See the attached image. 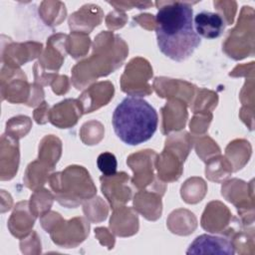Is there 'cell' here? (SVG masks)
<instances>
[{"label": "cell", "mask_w": 255, "mask_h": 255, "mask_svg": "<svg viewBox=\"0 0 255 255\" xmlns=\"http://www.w3.org/2000/svg\"><path fill=\"white\" fill-rule=\"evenodd\" d=\"M155 24L160 52L175 62L188 59L201 43L193 25L192 7L187 3L163 5L155 15Z\"/></svg>", "instance_id": "6da1fadb"}, {"label": "cell", "mask_w": 255, "mask_h": 255, "mask_svg": "<svg viewBox=\"0 0 255 255\" xmlns=\"http://www.w3.org/2000/svg\"><path fill=\"white\" fill-rule=\"evenodd\" d=\"M113 127L117 136L128 145H137L154 134L158 116L155 109L139 97L125 98L113 113Z\"/></svg>", "instance_id": "7a4b0ae2"}, {"label": "cell", "mask_w": 255, "mask_h": 255, "mask_svg": "<svg viewBox=\"0 0 255 255\" xmlns=\"http://www.w3.org/2000/svg\"><path fill=\"white\" fill-rule=\"evenodd\" d=\"M195 32L201 38L216 39L225 29V22L221 15L210 11L198 12L193 18Z\"/></svg>", "instance_id": "3957f363"}, {"label": "cell", "mask_w": 255, "mask_h": 255, "mask_svg": "<svg viewBox=\"0 0 255 255\" xmlns=\"http://www.w3.org/2000/svg\"><path fill=\"white\" fill-rule=\"evenodd\" d=\"M186 253H215L232 255L234 254V247L226 238L202 234L195 238Z\"/></svg>", "instance_id": "277c9868"}, {"label": "cell", "mask_w": 255, "mask_h": 255, "mask_svg": "<svg viewBox=\"0 0 255 255\" xmlns=\"http://www.w3.org/2000/svg\"><path fill=\"white\" fill-rule=\"evenodd\" d=\"M97 165L101 172L106 176L114 175L117 172L118 161L114 153L106 151L101 153L97 158Z\"/></svg>", "instance_id": "5b68a950"}]
</instances>
